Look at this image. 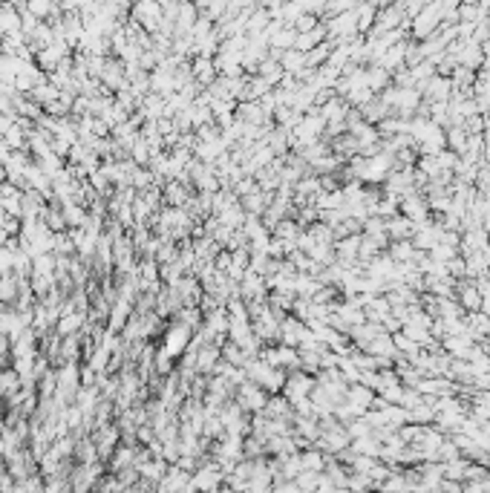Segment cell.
I'll return each mask as SVG.
<instances>
[{
	"mask_svg": "<svg viewBox=\"0 0 490 493\" xmlns=\"http://www.w3.org/2000/svg\"><path fill=\"white\" fill-rule=\"evenodd\" d=\"M164 18V6L162 0H136L133 3V21H138L147 32H159Z\"/></svg>",
	"mask_w": 490,
	"mask_h": 493,
	"instance_id": "1",
	"label": "cell"
},
{
	"mask_svg": "<svg viewBox=\"0 0 490 493\" xmlns=\"http://www.w3.org/2000/svg\"><path fill=\"white\" fill-rule=\"evenodd\" d=\"M413 32L418 38H427V35H436V29L441 26V9H439V0H432V6L418 9V15H413Z\"/></svg>",
	"mask_w": 490,
	"mask_h": 493,
	"instance_id": "2",
	"label": "cell"
},
{
	"mask_svg": "<svg viewBox=\"0 0 490 493\" xmlns=\"http://www.w3.org/2000/svg\"><path fill=\"white\" fill-rule=\"evenodd\" d=\"M0 32L3 35L23 32V12L15 9L12 0H0Z\"/></svg>",
	"mask_w": 490,
	"mask_h": 493,
	"instance_id": "3",
	"label": "cell"
},
{
	"mask_svg": "<svg viewBox=\"0 0 490 493\" xmlns=\"http://www.w3.org/2000/svg\"><path fill=\"white\" fill-rule=\"evenodd\" d=\"M188 344H191V329L185 326V323H179V326H171L167 329V335H164V352L167 355H173V358H179L182 352L188 349Z\"/></svg>",
	"mask_w": 490,
	"mask_h": 493,
	"instance_id": "4",
	"label": "cell"
},
{
	"mask_svg": "<svg viewBox=\"0 0 490 493\" xmlns=\"http://www.w3.org/2000/svg\"><path fill=\"white\" fill-rule=\"evenodd\" d=\"M81 329H84V312L81 309H69V312H64L58 320H55V332H58L61 337L75 335Z\"/></svg>",
	"mask_w": 490,
	"mask_h": 493,
	"instance_id": "5",
	"label": "cell"
},
{
	"mask_svg": "<svg viewBox=\"0 0 490 493\" xmlns=\"http://www.w3.org/2000/svg\"><path fill=\"white\" fill-rule=\"evenodd\" d=\"M18 289H21V277L15 272L0 274V306H15Z\"/></svg>",
	"mask_w": 490,
	"mask_h": 493,
	"instance_id": "6",
	"label": "cell"
},
{
	"mask_svg": "<svg viewBox=\"0 0 490 493\" xmlns=\"http://www.w3.org/2000/svg\"><path fill=\"white\" fill-rule=\"evenodd\" d=\"M18 389H23L21 375L12 370V366H9V370H0V398H6V401H9Z\"/></svg>",
	"mask_w": 490,
	"mask_h": 493,
	"instance_id": "7",
	"label": "cell"
},
{
	"mask_svg": "<svg viewBox=\"0 0 490 493\" xmlns=\"http://www.w3.org/2000/svg\"><path fill=\"white\" fill-rule=\"evenodd\" d=\"M58 95H61V90L55 87V84L47 78L44 84H38V87L32 90V101H38L40 107H47V104H49V101H55V98H58Z\"/></svg>",
	"mask_w": 490,
	"mask_h": 493,
	"instance_id": "8",
	"label": "cell"
},
{
	"mask_svg": "<svg viewBox=\"0 0 490 493\" xmlns=\"http://www.w3.org/2000/svg\"><path fill=\"white\" fill-rule=\"evenodd\" d=\"M113 464L116 470H121V468H130V464H136V447H127V444H119L116 447V456H113Z\"/></svg>",
	"mask_w": 490,
	"mask_h": 493,
	"instance_id": "9",
	"label": "cell"
},
{
	"mask_svg": "<svg viewBox=\"0 0 490 493\" xmlns=\"http://www.w3.org/2000/svg\"><path fill=\"white\" fill-rule=\"evenodd\" d=\"M193 73L199 75L202 84H211L214 81V64H211V58H208V55H199L196 64H193Z\"/></svg>",
	"mask_w": 490,
	"mask_h": 493,
	"instance_id": "10",
	"label": "cell"
},
{
	"mask_svg": "<svg viewBox=\"0 0 490 493\" xmlns=\"http://www.w3.org/2000/svg\"><path fill=\"white\" fill-rule=\"evenodd\" d=\"M447 145H450L453 150H458V153H461V150H465V147H467V133H465V130H461V128H456V130H450V133H447Z\"/></svg>",
	"mask_w": 490,
	"mask_h": 493,
	"instance_id": "11",
	"label": "cell"
},
{
	"mask_svg": "<svg viewBox=\"0 0 490 493\" xmlns=\"http://www.w3.org/2000/svg\"><path fill=\"white\" fill-rule=\"evenodd\" d=\"M164 193H167V202H171V205H185V200H188V196H185V188L176 185V182H171V185L164 188Z\"/></svg>",
	"mask_w": 490,
	"mask_h": 493,
	"instance_id": "12",
	"label": "cell"
},
{
	"mask_svg": "<svg viewBox=\"0 0 490 493\" xmlns=\"http://www.w3.org/2000/svg\"><path fill=\"white\" fill-rule=\"evenodd\" d=\"M303 470H323V456L320 453H306L303 456Z\"/></svg>",
	"mask_w": 490,
	"mask_h": 493,
	"instance_id": "13",
	"label": "cell"
},
{
	"mask_svg": "<svg viewBox=\"0 0 490 493\" xmlns=\"http://www.w3.org/2000/svg\"><path fill=\"white\" fill-rule=\"evenodd\" d=\"M289 407H286V401L283 398H274V401H269V416H280V413H286Z\"/></svg>",
	"mask_w": 490,
	"mask_h": 493,
	"instance_id": "14",
	"label": "cell"
},
{
	"mask_svg": "<svg viewBox=\"0 0 490 493\" xmlns=\"http://www.w3.org/2000/svg\"><path fill=\"white\" fill-rule=\"evenodd\" d=\"M300 485H303V488H315V485H317V476H309V473H306V476L300 479Z\"/></svg>",
	"mask_w": 490,
	"mask_h": 493,
	"instance_id": "15",
	"label": "cell"
},
{
	"mask_svg": "<svg viewBox=\"0 0 490 493\" xmlns=\"http://www.w3.org/2000/svg\"><path fill=\"white\" fill-rule=\"evenodd\" d=\"M297 26H300V29H309V26H315V18H303Z\"/></svg>",
	"mask_w": 490,
	"mask_h": 493,
	"instance_id": "16",
	"label": "cell"
},
{
	"mask_svg": "<svg viewBox=\"0 0 490 493\" xmlns=\"http://www.w3.org/2000/svg\"><path fill=\"white\" fill-rule=\"evenodd\" d=\"M0 35H3V32H0Z\"/></svg>",
	"mask_w": 490,
	"mask_h": 493,
	"instance_id": "17",
	"label": "cell"
}]
</instances>
